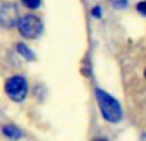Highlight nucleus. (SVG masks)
<instances>
[{
  "label": "nucleus",
  "instance_id": "obj_3",
  "mask_svg": "<svg viewBox=\"0 0 146 141\" xmlns=\"http://www.w3.org/2000/svg\"><path fill=\"white\" fill-rule=\"evenodd\" d=\"M5 92L12 100L19 103L27 95V81L21 76H13L5 82Z\"/></svg>",
  "mask_w": 146,
  "mask_h": 141
},
{
  "label": "nucleus",
  "instance_id": "obj_6",
  "mask_svg": "<svg viewBox=\"0 0 146 141\" xmlns=\"http://www.w3.org/2000/svg\"><path fill=\"white\" fill-rule=\"evenodd\" d=\"M17 49H18V53H19L21 55L25 57L26 59H28V61H32V59L35 58V55L32 54V51H31L30 49H28L27 46L25 45V44H18Z\"/></svg>",
  "mask_w": 146,
  "mask_h": 141
},
{
  "label": "nucleus",
  "instance_id": "obj_7",
  "mask_svg": "<svg viewBox=\"0 0 146 141\" xmlns=\"http://www.w3.org/2000/svg\"><path fill=\"white\" fill-rule=\"evenodd\" d=\"M22 3L30 9H37L41 4L40 0H22Z\"/></svg>",
  "mask_w": 146,
  "mask_h": 141
},
{
  "label": "nucleus",
  "instance_id": "obj_8",
  "mask_svg": "<svg viewBox=\"0 0 146 141\" xmlns=\"http://www.w3.org/2000/svg\"><path fill=\"white\" fill-rule=\"evenodd\" d=\"M113 7L115 8H119V9H123L128 5V0H110Z\"/></svg>",
  "mask_w": 146,
  "mask_h": 141
},
{
  "label": "nucleus",
  "instance_id": "obj_1",
  "mask_svg": "<svg viewBox=\"0 0 146 141\" xmlns=\"http://www.w3.org/2000/svg\"><path fill=\"white\" fill-rule=\"evenodd\" d=\"M95 96L103 118L110 123L121 122L122 117H123V112H122V106L119 101L115 98H113L110 94L105 92L100 88L95 90Z\"/></svg>",
  "mask_w": 146,
  "mask_h": 141
},
{
  "label": "nucleus",
  "instance_id": "obj_4",
  "mask_svg": "<svg viewBox=\"0 0 146 141\" xmlns=\"http://www.w3.org/2000/svg\"><path fill=\"white\" fill-rule=\"evenodd\" d=\"M19 21V12L15 4L8 1L0 3V25L3 27H13L18 25Z\"/></svg>",
  "mask_w": 146,
  "mask_h": 141
},
{
  "label": "nucleus",
  "instance_id": "obj_11",
  "mask_svg": "<svg viewBox=\"0 0 146 141\" xmlns=\"http://www.w3.org/2000/svg\"><path fill=\"white\" fill-rule=\"evenodd\" d=\"M92 141H108L106 139H95V140H92Z\"/></svg>",
  "mask_w": 146,
  "mask_h": 141
},
{
  "label": "nucleus",
  "instance_id": "obj_5",
  "mask_svg": "<svg viewBox=\"0 0 146 141\" xmlns=\"http://www.w3.org/2000/svg\"><path fill=\"white\" fill-rule=\"evenodd\" d=\"M3 132H4L5 136H8L9 139H14V140L21 139V136H22L21 131L18 128H15L14 126H5L3 128Z\"/></svg>",
  "mask_w": 146,
  "mask_h": 141
},
{
  "label": "nucleus",
  "instance_id": "obj_12",
  "mask_svg": "<svg viewBox=\"0 0 146 141\" xmlns=\"http://www.w3.org/2000/svg\"><path fill=\"white\" fill-rule=\"evenodd\" d=\"M142 140H144V141H146V134H144V135H142Z\"/></svg>",
  "mask_w": 146,
  "mask_h": 141
},
{
  "label": "nucleus",
  "instance_id": "obj_10",
  "mask_svg": "<svg viewBox=\"0 0 146 141\" xmlns=\"http://www.w3.org/2000/svg\"><path fill=\"white\" fill-rule=\"evenodd\" d=\"M91 13H92V15L95 18H101V8L100 7H94L92 10H91Z\"/></svg>",
  "mask_w": 146,
  "mask_h": 141
},
{
  "label": "nucleus",
  "instance_id": "obj_2",
  "mask_svg": "<svg viewBox=\"0 0 146 141\" xmlns=\"http://www.w3.org/2000/svg\"><path fill=\"white\" fill-rule=\"evenodd\" d=\"M18 30L21 35L27 39H35L42 31V23L38 17L33 14H27L25 17L19 18L18 21Z\"/></svg>",
  "mask_w": 146,
  "mask_h": 141
},
{
  "label": "nucleus",
  "instance_id": "obj_9",
  "mask_svg": "<svg viewBox=\"0 0 146 141\" xmlns=\"http://www.w3.org/2000/svg\"><path fill=\"white\" fill-rule=\"evenodd\" d=\"M136 10L139 13H141L144 17H146V0L137 3V4H136Z\"/></svg>",
  "mask_w": 146,
  "mask_h": 141
},
{
  "label": "nucleus",
  "instance_id": "obj_13",
  "mask_svg": "<svg viewBox=\"0 0 146 141\" xmlns=\"http://www.w3.org/2000/svg\"><path fill=\"white\" fill-rule=\"evenodd\" d=\"M144 76H145V78H146V68H145V72H144Z\"/></svg>",
  "mask_w": 146,
  "mask_h": 141
}]
</instances>
